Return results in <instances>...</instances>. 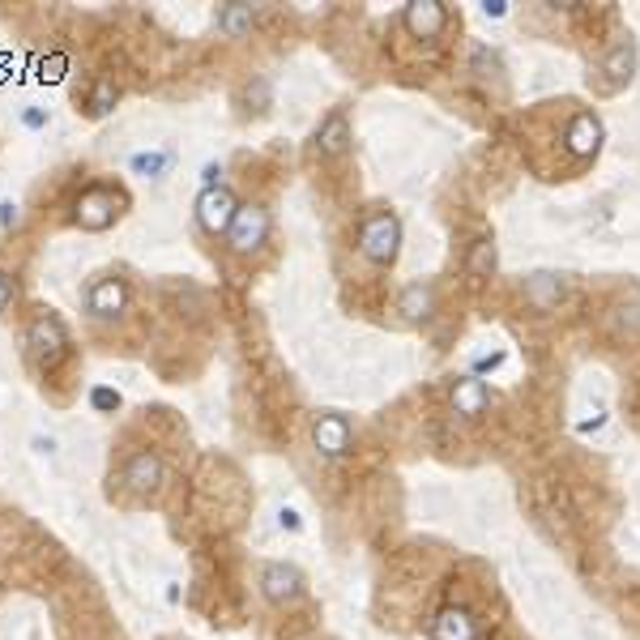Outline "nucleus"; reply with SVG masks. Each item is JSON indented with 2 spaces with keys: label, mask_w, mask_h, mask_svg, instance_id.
Segmentation results:
<instances>
[{
  "label": "nucleus",
  "mask_w": 640,
  "mask_h": 640,
  "mask_svg": "<svg viewBox=\"0 0 640 640\" xmlns=\"http://www.w3.org/2000/svg\"><path fill=\"white\" fill-rule=\"evenodd\" d=\"M265 239H269V210H265V205H239L231 231H227L231 252L252 256V252L265 248Z\"/></svg>",
  "instance_id": "7ed1b4c3"
},
{
  "label": "nucleus",
  "mask_w": 640,
  "mask_h": 640,
  "mask_svg": "<svg viewBox=\"0 0 640 640\" xmlns=\"http://www.w3.org/2000/svg\"><path fill=\"white\" fill-rule=\"evenodd\" d=\"M0 210H5V214H0V222H5V227H18V205H13V201H5V205H0Z\"/></svg>",
  "instance_id": "b1692460"
},
{
  "label": "nucleus",
  "mask_w": 640,
  "mask_h": 640,
  "mask_svg": "<svg viewBox=\"0 0 640 640\" xmlns=\"http://www.w3.org/2000/svg\"><path fill=\"white\" fill-rule=\"evenodd\" d=\"M495 265H500V252H495V239L483 235V239H474L470 252H466V274L470 278H491L495 274Z\"/></svg>",
  "instance_id": "a211bd4d"
},
{
  "label": "nucleus",
  "mask_w": 640,
  "mask_h": 640,
  "mask_svg": "<svg viewBox=\"0 0 640 640\" xmlns=\"http://www.w3.org/2000/svg\"><path fill=\"white\" fill-rule=\"evenodd\" d=\"M252 26H256V9H252V5H227V9H218V30H222V35L239 39V35H248Z\"/></svg>",
  "instance_id": "6ab92c4d"
},
{
  "label": "nucleus",
  "mask_w": 640,
  "mask_h": 640,
  "mask_svg": "<svg viewBox=\"0 0 640 640\" xmlns=\"http://www.w3.org/2000/svg\"><path fill=\"white\" fill-rule=\"evenodd\" d=\"M359 252L372 265H393L402 252V218L397 214H367L359 227Z\"/></svg>",
  "instance_id": "f257e3e1"
},
{
  "label": "nucleus",
  "mask_w": 640,
  "mask_h": 640,
  "mask_svg": "<svg viewBox=\"0 0 640 640\" xmlns=\"http://www.w3.org/2000/svg\"><path fill=\"white\" fill-rule=\"evenodd\" d=\"M94 406H99V410H116V406H120V393H111V389H94Z\"/></svg>",
  "instance_id": "5701e85b"
},
{
  "label": "nucleus",
  "mask_w": 640,
  "mask_h": 640,
  "mask_svg": "<svg viewBox=\"0 0 640 640\" xmlns=\"http://www.w3.org/2000/svg\"><path fill=\"white\" fill-rule=\"evenodd\" d=\"M26 350H30V359H35L43 372H52V367L64 363V355H69V333H64L60 325V316H35L30 320V329H26Z\"/></svg>",
  "instance_id": "f03ea898"
},
{
  "label": "nucleus",
  "mask_w": 640,
  "mask_h": 640,
  "mask_svg": "<svg viewBox=\"0 0 640 640\" xmlns=\"http://www.w3.org/2000/svg\"><path fill=\"white\" fill-rule=\"evenodd\" d=\"M167 163H171L167 150H150V154L141 150V154H133V171H141V175H163Z\"/></svg>",
  "instance_id": "412c9836"
},
{
  "label": "nucleus",
  "mask_w": 640,
  "mask_h": 640,
  "mask_svg": "<svg viewBox=\"0 0 640 640\" xmlns=\"http://www.w3.org/2000/svg\"><path fill=\"white\" fill-rule=\"evenodd\" d=\"M18 299V286H13V278L9 274H0V316L9 312V303Z\"/></svg>",
  "instance_id": "4be33fe9"
},
{
  "label": "nucleus",
  "mask_w": 640,
  "mask_h": 640,
  "mask_svg": "<svg viewBox=\"0 0 640 640\" xmlns=\"http://www.w3.org/2000/svg\"><path fill=\"white\" fill-rule=\"evenodd\" d=\"M120 483L133 491V495H150L163 487V457L158 453H133L124 461V470H120Z\"/></svg>",
  "instance_id": "1a4fd4ad"
},
{
  "label": "nucleus",
  "mask_w": 640,
  "mask_h": 640,
  "mask_svg": "<svg viewBox=\"0 0 640 640\" xmlns=\"http://www.w3.org/2000/svg\"><path fill=\"white\" fill-rule=\"evenodd\" d=\"M128 308V282L116 278V274H103L86 286V312L99 316V320H111Z\"/></svg>",
  "instance_id": "423d86ee"
},
{
  "label": "nucleus",
  "mask_w": 640,
  "mask_h": 640,
  "mask_svg": "<svg viewBox=\"0 0 640 640\" xmlns=\"http://www.w3.org/2000/svg\"><path fill=\"white\" fill-rule=\"evenodd\" d=\"M397 312H402L406 320H427L431 312H436V286L431 282H410V286H402V295H397Z\"/></svg>",
  "instance_id": "2eb2a0df"
},
{
  "label": "nucleus",
  "mask_w": 640,
  "mask_h": 640,
  "mask_svg": "<svg viewBox=\"0 0 640 640\" xmlns=\"http://www.w3.org/2000/svg\"><path fill=\"white\" fill-rule=\"evenodd\" d=\"M521 291H525V303H530V308L555 312L559 303H564V295H568V278L564 274H551V269H538V274L525 278Z\"/></svg>",
  "instance_id": "9d476101"
},
{
  "label": "nucleus",
  "mask_w": 640,
  "mask_h": 640,
  "mask_svg": "<svg viewBox=\"0 0 640 640\" xmlns=\"http://www.w3.org/2000/svg\"><path fill=\"white\" fill-rule=\"evenodd\" d=\"M602 73H606V82L611 86L632 82V73H636V39H619L611 52L602 56Z\"/></svg>",
  "instance_id": "dca6fc26"
},
{
  "label": "nucleus",
  "mask_w": 640,
  "mask_h": 640,
  "mask_svg": "<svg viewBox=\"0 0 640 640\" xmlns=\"http://www.w3.org/2000/svg\"><path fill=\"white\" fill-rule=\"evenodd\" d=\"M235 210H239V201H235V192H231L227 184L201 188V197H197V222H201V231L227 235L231 222H235Z\"/></svg>",
  "instance_id": "20e7f679"
},
{
  "label": "nucleus",
  "mask_w": 640,
  "mask_h": 640,
  "mask_svg": "<svg viewBox=\"0 0 640 640\" xmlns=\"http://www.w3.org/2000/svg\"><path fill=\"white\" fill-rule=\"evenodd\" d=\"M402 22H406V30L414 39H436L444 30V22H448V13H444L440 0H414V5H406Z\"/></svg>",
  "instance_id": "f8f14e48"
},
{
  "label": "nucleus",
  "mask_w": 640,
  "mask_h": 640,
  "mask_svg": "<svg viewBox=\"0 0 640 640\" xmlns=\"http://www.w3.org/2000/svg\"><path fill=\"white\" fill-rule=\"evenodd\" d=\"M120 205H124V197L116 188H107V184L86 188L82 197H77V222H82L86 231H107L111 222L120 218Z\"/></svg>",
  "instance_id": "39448f33"
},
{
  "label": "nucleus",
  "mask_w": 640,
  "mask_h": 640,
  "mask_svg": "<svg viewBox=\"0 0 640 640\" xmlns=\"http://www.w3.org/2000/svg\"><path fill=\"white\" fill-rule=\"evenodd\" d=\"M312 444H316L320 457H346L350 453V423H346V414H338V410L316 414Z\"/></svg>",
  "instance_id": "6e6552de"
},
{
  "label": "nucleus",
  "mask_w": 640,
  "mask_h": 640,
  "mask_svg": "<svg viewBox=\"0 0 640 640\" xmlns=\"http://www.w3.org/2000/svg\"><path fill=\"white\" fill-rule=\"evenodd\" d=\"M564 141H568V150L576 158L598 154L602 150V120L594 116V111H576V116L568 120V128H564Z\"/></svg>",
  "instance_id": "9b49d317"
},
{
  "label": "nucleus",
  "mask_w": 640,
  "mask_h": 640,
  "mask_svg": "<svg viewBox=\"0 0 640 640\" xmlns=\"http://www.w3.org/2000/svg\"><path fill=\"white\" fill-rule=\"evenodd\" d=\"M261 594L274 606H295L303 598V572L295 564H265L261 568Z\"/></svg>",
  "instance_id": "0eeeda50"
},
{
  "label": "nucleus",
  "mask_w": 640,
  "mask_h": 640,
  "mask_svg": "<svg viewBox=\"0 0 640 640\" xmlns=\"http://www.w3.org/2000/svg\"><path fill=\"white\" fill-rule=\"evenodd\" d=\"M483 13H487V18H500V13H504V0H491V5H483Z\"/></svg>",
  "instance_id": "a878e982"
},
{
  "label": "nucleus",
  "mask_w": 640,
  "mask_h": 640,
  "mask_svg": "<svg viewBox=\"0 0 640 640\" xmlns=\"http://www.w3.org/2000/svg\"><path fill=\"white\" fill-rule=\"evenodd\" d=\"M116 99H120L116 82H107V77H99V82H94V90H90V116H107V111L116 107Z\"/></svg>",
  "instance_id": "aec40b11"
},
{
  "label": "nucleus",
  "mask_w": 640,
  "mask_h": 640,
  "mask_svg": "<svg viewBox=\"0 0 640 640\" xmlns=\"http://www.w3.org/2000/svg\"><path fill=\"white\" fill-rule=\"evenodd\" d=\"M453 410L466 414V419H478L487 410V384L478 376H461L453 380Z\"/></svg>",
  "instance_id": "f3484780"
},
{
  "label": "nucleus",
  "mask_w": 640,
  "mask_h": 640,
  "mask_svg": "<svg viewBox=\"0 0 640 640\" xmlns=\"http://www.w3.org/2000/svg\"><path fill=\"white\" fill-rule=\"evenodd\" d=\"M431 640H478V619L466 606H444L431 619Z\"/></svg>",
  "instance_id": "ddd939ff"
},
{
  "label": "nucleus",
  "mask_w": 640,
  "mask_h": 640,
  "mask_svg": "<svg viewBox=\"0 0 640 640\" xmlns=\"http://www.w3.org/2000/svg\"><path fill=\"white\" fill-rule=\"evenodd\" d=\"M346 146H350V124H346L342 111H329L316 128V154L320 158H342Z\"/></svg>",
  "instance_id": "4468645a"
},
{
  "label": "nucleus",
  "mask_w": 640,
  "mask_h": 640,
  "mask_svg": "<svg viewBox=\"0 0 640 640\" xmlns=\"http://www.w3.org/2000/svg\"><path fill=\"white\" fill-rule=\"evenodd\" d=\"M26 124H30V128H43L47 116H43V111H26Z\"/></svg>",
  "instance_id": "393cba45"
}]
</instances>
